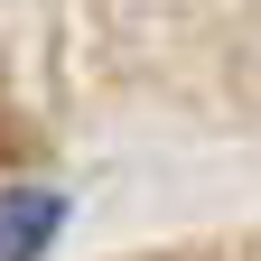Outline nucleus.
Instances as JSON below:
<instances>
[{"label":"nucleus","instance_id":"nucleus-1","mask_svg":"<svg viewBox=\"0 0 261 261\" xmlns=\"http://www.w3.org/2000/svg\"><path fill=\"white\" fill-rule=\"evenodd\" d=\"M65 233V196L47 187H0V261H38Z\"/></svg>","mask_w":261,"mask_h":261}]
</instances>
